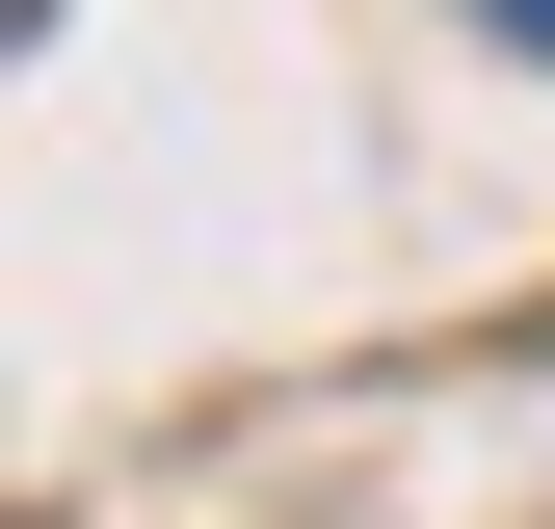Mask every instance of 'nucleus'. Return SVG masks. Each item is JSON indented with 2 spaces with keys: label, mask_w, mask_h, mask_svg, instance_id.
Returning a JSON list of instances; mask_svg holds the SVG:
<instances>
[{
  "label": "nucleus",
  "mask_w": 555,
  "mask_h": 529,
  "mask_svg": "<svg viewBox=\"0 0 555 529\" xmlns=\"http://www.w3.org/2000/svg\"><path fill=\"white\" fill-rule=\"evenodd\" d=\"M476 27H529V53H555V0H476Z\"/></svg>",
  "instance_id": "1"
}]
</instances>
